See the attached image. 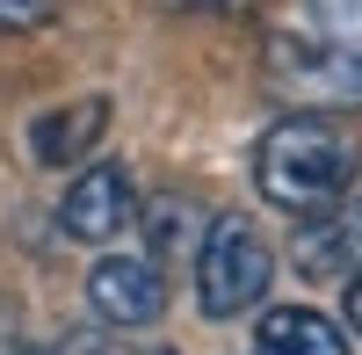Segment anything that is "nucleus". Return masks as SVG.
Instances as JSON below:
<instances>
[{"label":"nucleus","mask_w":362,"mask_h":355,"mask_svg":"<svg viewBox=\"0 0 362 355\" xmlns=\"http://www.w3.org/2000/svg\"><path fill=\"white\" fill-rule=\"evenodd\" d=\"M109 131V102L102 95H80L66 109L37 116V131H29V153H37V167H66L80 153H95V138Z\"/></svg>","instance_id":"0eeeda50"},{"label":"nucleus","mask_w":362,"mask_h":355,"mask_svg":"<svg viewBox=\"0 0 362 355\" xmlns=\"http://www.w3.org/2000/svg\"><path fill=\"white\" fill-rule=\"evenodd\" d=\"M131 218H138L131 167H87V174L66 182V196H58V225H66L73 240H87V247H109Z\"/></svg>","instance_id":"39448f33"},{"label":"nucleus","mask_w":362,"mask_h":355,"mask_svg":"<svg viewBox=\"0 0 362 355\" xmlns=\"http://www.w3.org/2000/svg\"><path fill=\"white\" fill-rule=\"evenodd\" d=\"M297 269L305 276H362V218L348 196L319 218H297Z\"/></svg>","instance_id":"423d86ee"},{"label":"nucleus","mask_w":362,"mask_h":355,"mask_svg":"<svg viewBox=\"0 0 362 355\" xmlns=\"http://www.w3.org/2000/svg\"><path fill=\"white\" fill-rule=\"evenodd\" d=\"M181 8H196V0H181Z\"/></svg>","instance_id":"f8f14e48"},{"label":"nucleus","mask_w":362,"mask_h":355,"mask_svg":"<svg viewBox=\"0 0 362 355\" xmlns=\"http://www.w3.org/2000/svg\"><path fill=\"white\" fill-rule=\"evenodd\" d=\"M355 167H362V153H355L341 116L297 109V116H283V124L261 138L254 189L276 203V211H290V218H319V211H334L355 189Z\"/></svg>","instance_id":"f257e3e1"},{"label":"nucleus","mask_w":362,"mask_h":355,"mask_svg":"<svg viewBox=\"0 0 362 355\" xmlns=\"http://www.w3.org/2000/svg\"><path fill=\"white\" fill-rule=\"evenodd\" d=\"M87 305L109 327H153L167 312V269L153 254H102L87 276Z\"/></svg>","instance_id":"20e7f679"},{"label":"nucleus","mask_w":362,"mask_h":355,"mask_svg":"<svg viewBox=\"0 0 362 355\" xmlns=\"http://www.w3.org/2000/svg\"><path fill=\"white\" fill-rule=\"evenodd\" d=\"M254 355H348V348H341V327L326 312L276 305V312H261V327H254Z\"/></svg>","instance_id":"6e6552de"},{"label":"nucleus","mask_w":362,"mask_h":355,"mask_svg":"<svg viewBox=\"0 0 362 355\" xmlns=\"http://www.w3.org/2000/svg\"><path fill=\"white\" fill-rule=\"evenodd\" d=\"M51 0H0V29H44Z\"/></svg>","instance_id":"1a4fd4ad"},{"label":"nucleus","mask_w":362,"mask_h":355,"mask_svg":"<svg viewBox=\"0 0 362 355\" xmlns=\"http://www.w3.org/2000/svg\"><path fill=\"white\" fill-rule=\"evenodd\" d=\"M348 203H355V218H362V189H355V196H348Z\"/></svg>","instance_id":"9b49d317"},{"label":"nucleus","mask_w":362,"mask_h":355,"mask_svg":"<svg viewBox=\"0 0 362 355\" xmlns=\"http://www.w3.org/2000/svg\"><path fill=\"white\" fill-rule=\"evenodd\" d=\"M268 276H276V247L254 218H210L203 225V247H196V298L210 319H239L268 298Z\"/></svg>","instance_id":"7ed1b4c3"},{"label":"nucleus","mask_w":362,"mask_h":355,"mask_svg":"<svg viewBox=\"0 0 362 355\" xmlns=\"http://www.w3.org/2000/svg\"><path fill=\"white\" fill-rule=\"evenodd\" d=\"M348 327H355V341H362V276H348Z\"/></svg>","instance_id":"9d476101"},{"label":"nucleus","mask_w":362,"mask_h":355,"mask_svg":"<svg viewBox=\"0 0 362 355\" xmlns=\"http://www.w3.org/2000/svg\"><path fill=\"white\" fill-rule=\"evenodd\" d=\"M268 80L319 109H362V0H305L268 44Z\"/></svg>","instance_id":"f03ea898"}]
</instances>
